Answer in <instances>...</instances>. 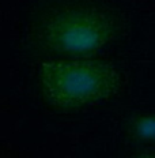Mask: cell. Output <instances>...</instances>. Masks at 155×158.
Listing matches in <instances>:
<instances>
[{
  "label": "cell",
  "mask_w": 155,
  "mask_h": 158,
  "mask_svg": "<svg viewBox=\"0 0 155 158\" xmlns=\"http://www.w3.org/2000/svg\"><path fill=\"white\" fill-rule=\"evenodd\" d=\"M120 27L117 15L110 10L78 4L49 16L42 25V38L56 52L86 55L113 40Z\"/></svg>",
  "instance_id": "7a4b0ae2"
},
{
  "label": "cell",
  "mask_w": 155,
  "mask_h": 158,
  "mask_svg": "<svg viewBox=\"0 0 155 158\" xmlns=\"http://www.w3.org/2000/svg\"><path fill=\"white\" fill-rule=\"evenodd\" d=\"M128 132L135 142H155V112L133 116L128 121Z\"/></svg>",
  "instance_id": "3957f363"
},
{
  "label": "cell",
  "mask_w": 155,
  "mask_h": 158,
  "mask_svg": "<svg viewBox=\"0 0 155 158\" xmlns=\"http://www.w3.org/2000/svg\"><path fill=\"white\" fill-rule=\"evenodd\" d=\"M44 95L59 109L98 104L116 94L121 78L113 64L95 59L45 61L39 70Z\"/></svg>",
  "instance_id": "6da1fadb"
},
{
  "label": "cell",
  "mask_w": 155,
  "mask_h": 158,
  "mask_svg": "<svg viewBox=\"0 0 155 158\" xmlns=\"http://www.w3.org/2000/svg\"><path fill=\"white\" fill-rule=\"evenodd\" d=\"M133 158H155V150L150 149V147H147V149H140L135 154Z\"/></svg>",
  "instance_id": "277c9868"
}]
</instances>
